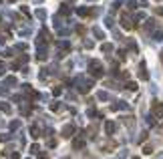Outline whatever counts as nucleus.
<instances>
[{
  "label": "nucleus",
  "mask_w": 163,
  "mask_h": 159,
  "mask_svg": "<svg viewBox=\"0 0 163 159\" xmlns=\"http://www.w3.org/2000/svg\"><path fill=\"white\" fill-rule=\"evenodd\" d=\"M89 68H91V75H93V77H103V65L99 63V61H91Z\"/></svg>",
  "instance_id": "nucleus-1"
},
{
  "label": "nucleus",
  "mask_w": 163,
  "mask_h": 159,
  "mask_svg": "<svg viewBox=\"0 0 163 159\" xmlns=\"http://www.w3.org/2000/svg\"><path fill=\"white\" fill-rule=\"evenodd\" d=\"M151 113H153V117L161 119V117H163V103H159V101L151 103Z\"/></svg>",
  "instance_id": "nucleus-2"
},
{
  "label": "nucleus",
  "mask_w": 163,
  "mask_h": 159,
  "mask_svg": "<svg viewBox=\"0 0 163 159\" xmlns=\"http://www.w3.org/2000/svg\"><path fill=\"white\" fill-rule=\"evenodd\" d=\"M79 85H81V87H79V91H81V93H89V91H91V85H93V83L91 81H85V79H79Z\"/></svg>",
  "instance_id": "nucleus-3"
},
{
  "label": "nucleus",
  "mask_w": 163,
  "mask_h": 159,
  "mask_svg": "<svg viewBox=\"0 0 163 159\" xmlns=\"http://www.w3.org/2000/svg\"><path fill=\"white\" fill-rule=\"evenodd\" d=\"M139 77L143 79V81H147V79H149V75H147V67H145V63H141V65H139Z\"/></svg>",
  "instance_id": "nucleus-4"
},
{
  "label": "nucleus",
  "mask_w": 163,
  "mask_h": 159,
  "mask_svg": "<svg viewBox=\"0 0 163 159\" xmlns=\"http://www.w3.org/2000/svg\"><path fill=\"white\" fill-rule=\"evenodd\" d=\"M105 131H107V135H113V133H115V123H113V121H107Z\"/></svg>",
  "instance_id": "nucleus-5"
},
{
  "label": "nucleus",
  "mask_w": 163,
  "mask_h": 159,
  "mask_svg": "<svg viewBox=\"0 0 163 159\" xmlns=\"http://www.w3.org/2000/svg\"><path fill=\"white\" fill-rule=\"evenodd\" d=\"M121 24H123V28H131L133 24H131V18L127 14H123V18H121Z\"/></svg>",
  "instance_id": "nucleus-6"
},
{
  "label": "nucleus",
  "mask_w": 163,
  "mask_h": 159,
  "mask_svg": "<svg viewBox=\"0 0 163 159\" xmlns=\"http://www.w3.org/2000/svg\"><path fill=\"white\" fill-rule=\"evenodd\" d=\"M72 133H75V127L72 125H67L65 129H62V135L65 137H72Z\"/></svg>",
  "instance_id": "nucleus-7"
},
{
  "label": "nucleus",
  "mask_w": 163,
  "mask_h": 159,
  "mask_svg": "<svg viewBox=\"0 0 163 159\" xmlns=\"http://www.w3.org/2000/svg\"><path fill=\"white\" fill-rule=\"evenodd\" d=\"M30 133H32V137H40V127L32 125V129H30Z\"/></svg>",
  "instance_id": "nucleus-8"
},
{
  "label": "nucleus",
  "mask_w": 163,
  "mask_h": 159,
  "mask_svg": "<svg viewBox=\"0 0 163 159\" xmlns=\"http://www.w3.org/2000/svg\"><path fill=\"white\" fill-rule=\"evenodd\" d=\"M93 32H95V36H99V39H105V34H103L101 28H93Z\"/></svg>",
  "instance_id": "nucleus-9"
},
{
  "label": "nucleus",
  "mask_w": 163,
  "mask_h": 159,
  "mask_svg": "<svg viewBox=\"0 0 163 159\" xmlns=\"http://www.w3.org/2000/svg\"><path fill=\"white\" fill-rule=\"evenodd\" d=\"M79 14H81V16H87V14H91V8H79Z\"/></svg>",
  "instance_id": "nucleus-10"
},
{
  "label": "nucleus",
  "mask_w": 163,
  "mask_h": 159,
  "mask_svg": "<svg viewBox=\"0 0 163 159\" xmlns=\"http://www.w3.org/2000/svg\"><path fill=\"white\" fill-rule=\"evenodd\" d=\"M72 145H75V149H81V147H83L85 143H83L81 139H75V141H72Z\"/></svg>",
  "instance_id": "nucleus-11"
},
{
  "label": "nucleus",
  "mask_w": 163,
  "mask_h": 159,
  "mask_svg": "<svg viewBox=\"0 0 163 159\" xmlns=\"http://www.w3.org/2000/svg\"><path fill=\"white\" fill-rule=\"evenodd\" d=\"M127 89H131V91H137V85H135V83H127Z\"/></svg>",
  "instance_id": "nucleus-12"
},
{
  "label": "nucleus",
  "mask_w": 163,
  "mask_h": 159,
  "mask_svg": "<svg viewBox=\"0 0 163 159\" xmlns=\"http://www.w3.org/2000/svg\"><path fill=\"white\" fill-rule=\"evenodd\" d=\"M103 50H105V53H111V50H113V46H111V44H103Z\"/></svg>",
  "instance_id": "nucleus-13"
},
{
  "label": "nucleus",
  "mask_w": 163,
  "mask_h": 159,
  "mask_svg": "<svg viewBox=\"0 0 163 159\" xmlns=\"http://www.w3.org/2000/svg\"><path fill=\"white\" fill-rule=\"evenodd\" d=\"M151 151H153V149H151V147H149V145H147V147H145V149H143V153H147V155H151Z\"/></svg>",
  "instance_id": "nucleus-14"
},
{
  "label": "nucleus",
  "mask_w": 163,
  "mask_h": 159,
  "mask_svg": "<svg viewBox=\"0 0 163 159\" xmlns=\"http://www.w3.org/2000/svg\"><path fill=\"white\" fill-rule=\"evenodd\" d=\"M157 14H161V16H163V8H157Z\"/></svg>",
  "instance_id": "nucleus-15"
},
{
  "label": "nucleus",
  "mask_w": 163,
  "mask_h": 159,
  "mask_svg": "<svg viewBox=\"0 0 163 159\" xmlns=\"http://www.w3.org/2000/svg\"><path fill=\"white\" fill-rule=\"evenodd\" d=\"M133 159H139V157H133Z\"/></svg>",
  "instance_id": "nucleus-16"
}]
</instances>
